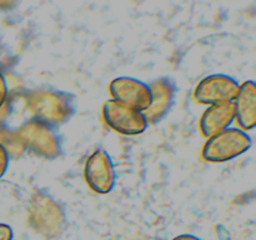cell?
Here are the masks:
<instances>
[{
	"label": "cell",
	"mask_w": 256,
	"mask_h": 240,
	"mask_svg": "<svg viewBox=\"0 0 256 240\" xmlns=\"http://www.w3.org/2000/svg\"><path fill=\"white\" fill-rule=\"evenodd\" d=\"M25 104L34 119L52 128L69 122L76 110L74 95L52 88H38L28 92Z\"/></svg>",
	"instance_id": "obj_1"
},
{
	"label": "cell",
	"mask_w": 256,
	"mask_h": 240,
	"mask_svg": "<svg viewBox=\"0 0 256 240\" xmlns=\"http://www.w3.org/2000/svg\"><path fill=\"white\" fill-rule=\"evenodd\" d=\"M26 219L30 228L45 239H56L66 230L68 219L59 200L45 190H38L26 205Z\"/></svg>",
	"instance_id": "obj_2"
},
{
	"label": "cell",
	"mask_w": 256,
	"mask_h": 240,
	"mask_svg": "<svg viewBox=\"0 0 256 240\" xmlns=\"http://www.w3.org/2000/svg\"><path fill=\"white\" fill-rule=\"evenodd\" d=\"M14 132L22 149L29 150L36 156L54 160L62 155V138L59 136L55 128L40 120L32 118L22 122V126Z\"/></svg>",
	"instance_id": "obj_3"
},
{
	"label": "cell",
	"mask_w": 256,
	"mask_h": 240,
	"mask_svg": "<svg viewBox=\"0 0 256 240\" xmlns=\"http://www.w3.org/2000/svg\"><path fill=\"white\" fill-rule=\"evenodd\" d=\"M252 136L240 128H228L208 138L202 150L205 162H225L245 154L252 148Z\"/></svg>",
	"instance_id": "obj_4"
},
{
	"label": "cell",
	"mask_w": 256,
	"mask_h": 240,
	"mask_svg": "<svg viewBox=\"0 0 256 240\" xmlns=\"http://www.w3.org/2000/svg\"><path fill=\"white\" fill-rule=\"evenodd\" d=\"M239 82L226 74H212L199 82L194 90V100L199 104L219 105L232 102L239 92Z\"/></svg>",
	"instance_id": "obj_5"
},
{
	"label": "cell",
	"mask_w": 256,
	"mask_h": 240,
	"mask_svg": "<svg viewBox=\"0 0 256 240\" xmlns=\"http://www.w3.org/2000/svg\"><path fill=\"white\" fill-rule=\"evenodd\" d=\"M84 178L90 189L96 194H109L114 189L116 174L106 150L98 149L89 155L84 165Z\"/></svg>",
	"instance_id": "obj_6"
},
{
	"label": "cell",
	"mask_w": 256,
	"mask_h": 240,
	"mask_svg": "<svg viewBox=\"0 0 256 240\" xmlns=\"http://www.w3.org/2000/svg\"><path fill=\"white\" fill-rule=\"evenodd\" d=\"M102 118L114 132L122 135H139L146 130L144 112L109 99L102 104Z\"/></svg>",
	"instance_id": "obj_7"
},
{
	"label": "cell",
	"mask_w": 256,
	"mask_h": 240,
	"mask_svg": "<svg viewBox=\"0 0 256 240\" xmlns=\"http://www.w3.org/2000/svg\"><path fill=\"white\" fill-rule=\"evenodd\" d=\"M112 100L144 112L152 102L149 84L132 76H118L109 84Z\"/></svg>",
	"instance_id": "obj_8"
},
{
	"label": "cell",
	"mask_w": 256,
	"mask_h": 240,
	"mask_svg": "<svg viewBox=\"0 0 256 240\" xmlns=\"http://www.w3.org/2000/svg\"><path fill=\"white\" fill-rule=\"evenodd\" d=\"M152 102L144 112L148 124H158L172 110L176 95V85L169 78H158L149 84Z\"/></svg>",
	"instance_id": "obj_9"
},
{
	"label": "cell",
	"mask_w": 256,
	"mask_h": 240,
	"mask_svg": "<svg viewBox=\"0 0 256 240\" xmlns=\"http://www.w3.org/2000/svg\"><path fill=\"white\" fill-rule=\"evenodd\" d=\"M235 120L242 130H252L256 125V85L252 80L242 82L232 102Z\"/></svg>",
	"instance_id": "obj_10"
},
{
	"label": "cell",
	"mask_w": 256,
	"mask_h": 240,
	"mask_svg": "<svg viewBox=\"0 0 256 240\" xmlns=\"http://www.w3.org/2000/svg\"><path fill=\"white\" fill-rule=\"evenodd\" d=\"M235 122V110L232 102L208 106L200 118V132L205 138H210L230 128Z\"/></svg>",
	"instance_id": "obj_11"
},
{
	"label": "cell",
	"mask_w": 256,
	"mask_h": 240,
	"mask_svg": "<svg viewBox=\"0 0 256 240\" xmlns=\"http://www.w3.org/2000/svg\"><path fill=\"white\" fill-rule=\"evenodd\" d=\"M9 152H8V150L0 144V179H2L5 175V172H6L8 166H9Z\"/></svg>",
	"instance_id": "obj_12"
},
{
	"label": "cell",
	"mask_w": 256,
	"mask_h": 240,
	"mask_svg": "<svg viewBox=\"0 0 256 240\" xmlns=\"http://www.w3.org/2000/svg\"><path fill=\"white\" fill-rule=\"evenodd\" d=\"M8 98V84L6 80H5L4 75L0 72V109L4 106L5 102H6Z\"/></svg>",
	"instance_id": "obj_13"
},
{
	"label": "cell",
	"mask_w": 256,
	"mask_h": 240,
	"mask_svg": "<svg viewBox=\"0 0 256 240\" xmlns=\"http://www.w3.org/2000/svg\"><path fill=\"white\" fill-rule=\"evenodd\" d=\"M14 239V232L10 225L0 222V240H12Z\"/></svg>",
	"instance_id": "obj_14"
},
{
	"label": "cell",
	"mask_w": 256,
	"mask_h": 240,
	"mask_svg": "<svg viewBox=\"0 0 256 240\" xmlns=\"http://www.w3.org/2000/svg\"><path fill=\"white\" fill-rule=\"evenodd\" d=\"M172 240H202V239L198 236H195V235H192V234H182V235H178V236L172 238Z\"/></svg>",
	"instance_id": "obj_15"
}]
</instances>
